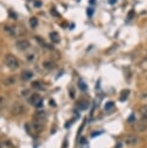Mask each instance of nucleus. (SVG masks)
Segmentation results:
<instances>
[{
	"label": "nucleus",
	"instance_id": "1",
	"mask_svg": "<svg viewBox=\"0 0 147 148\" xmlns=\"http://www.w3.org/2000/svg\"><path fill=\"white\" fill-rule=\"evenodd\" d=\"M45 125V113L44 111H38L33 119V129L36 132H41Z\"/></svg>",
	"mask_w": 147,
	"mask_h": 148
},
{
	"label": "nucleus",
	"instance_id": "2",
	"mask_svg": "<svg viewBox=\"0 0 147 148\" xmlns=\"http://www.w3.org/2000/svg\"><path fill=\"white\" fill-rule=\"evenodd\" d=\"M5 64L10 70H16L19 68V61L17 57L13 54H7L5 57Z\"/></svg>",
	"mask_w": 147,
	"mask_h": 148
},
{
	"label": "nucleus",
	"instance_id": "3",
	"mask_svg": "<svg viewBox=\"0 0 147 148\" xmlns=\"http://www.w3.org/2000/svg\"><path fill=\"white\" fill-rule=\"evenodd\" d=\"M29 103L37 108H40L44 106V100L39 94H33L29 99Z\"/></svg>",
	"mask_w": 147,
	"mask_h": 148
},
{
	"label": "nucleus",
	"instance_id": "4",
	"mask_svg": "<svg viewBox=\"0 0 147 148\" xmlns=\"http://www.w3.org/2000/svg\"><path fill=\"white\" fill-rule=\"evenodd\" d=\"M24 111H25L24 106L21 103H15L11 108V113L15 116L21 115V114L24 113Z\"/></svg>",
	"mask_w": 147,
	"mask_h": 148
},
{
	"label": "nucleus",
	"instance_id": "5",
	"mask_svg": "<svg viewBox=\"0 0 147 148\" xmlns=\"http://www.w3.org/2000/svg\"><path fill=\"white\" fill-rule=\"evenodd\" d=\"M135 129L138 132H144V131H146V130H147V119L143 118V119H141V120H139L138 123L136 124Z\"/></svg>",
	"mask_w": 147,
	"mask_h": 148
},
{
	"label": "nucleus",
	"instance_id": "6",
	"mask_svg": "<svg viewBox=\"0 0 147 148\" xmlns=\"http://www.w3.org/2000/svg\"><path fill=\"white\" fill-rule=\"evenodd\" d=\"M16 46H17V50H25L30 47V43H29V41H27V40H21V41H19V42H17Z\"/></svg>",
	"mask_w": 147,
	"mask_h": 148
},
{
	"label": "nucleus",
	"instance_id": "7",
	"mask_svg": "<svg viewBox=\"0 0 147 148\" xmlns=\"http://www.w3.org/2000/svg\"><path fill=\"white\" fill-rule=\"evenodd\" d=\"M125 142H126V144H129V145H135L138 142V139L136 137L131 136V137H126Z\"/></svg>",
	"mask_w": 147,
	"mask_h": 148
},
{
	"label": "nucleus",
	"instance_id": "8",
	"mask_svg": "<svg viewBox=\"0 0 147 148\" xmlns=\"http://www.w3.org/2000/svg\"><path fill=\"white\" fill-rule=\"evenodd\" d=\"M32 76H33V73L31 72V71H23V72L21 73V80H24V81L29 80Z\"/></svg>",
	"mask_w": 147,
	"mask_h": 148
},
{
	"label": "nucleus",
	"instance_id": "9",
	"mask_svg": "<svg viewBox=\"0 0 147 148\" xmlns=\"http://www.w3.org/2000/svg\"><path fill=\"white\" fill-rule=\"evenodd\" d=\"M49 38L53 44H58L60 42V36L57 32H51L49 34Z\"/></svg>",
	"mask_w": 147,
	"mask_h": 148
},
{
	"label": "nucleus",
	"instance_id": "10",
	"mask_svg": "<svg viewBox=\"0 0 147 148\" xmlns=\"http://www.w3.org/2000/svg\"><path fill=\"white\" fill-rule=\"evenodd\" d=\"M88 106H89V103L85 100H82L78 103V108H80V110H85V109L88 108Z\"/></svg>",
	"mask_w": 147,
	"mask_h": 148
},
{
	"label": "nucleus",
	"instance_id": "11",
	"mask_svg": "<svg viewBox=\"0 0 147 148\" xmlns=\"http://www.w3.org/2000/svg\"><path fill=\"white\" fill-rule=\"evenodd\" d=\"M129 93H130V91H129L128 89H125V90L121 91L120 99H119V100H120L121 102L126 101V100H127V98H128V96H129Z\"/></svg>",
	"mask_w": 147,
	"mask_h": 148
},
{
	"label": "nucleus",
	"instance_id": "12",
	"mask_svg": "<svg viewBox=\"0 0 147 148\" xmlns=\"http://www.w3.org/2000/svg\"><path fill=\"white\" fill-rule=\"evenodd\" d=\"M15 81H16V80H15L14 76H9V78H5L3 80V83L5 85H12V84L15 83Z\"/></svg>",
	"mask_w": 147,
	"mask_h": 148
},
{
	"label": "nucleus",
	"instance_id": "13",
	"mask_svg": "<svg viewBox=\"0 0 147 148\" xmlns=\"http://www.w3.org/2000/svg\"><path fill=\"white\" fill-rule=\"evenodd\" d=\"M44 67L47 70H52L55 68V64L52 61H45V62H44Z\"/></svg>",
	"mask_w": 147,
	"mask_h": 148
},
{
	"label": "nucleus",
	"instance_id": "14",
	"mask_svg": "<svg viewBox=\"0 0 147 148\" xmlns=\"http://www.w3.org/2000/svg\"><path fill=\"white\" fill-rule=\"evenodd\" d=\"M78 87L80 88V90H82V91H87V84H86L84 81L80 80V81H78Z\"/></svg>",
	"mask_w": 147,
	"mask_h": 148
},
{
	"label": "nucleus",
	"instance_id": "15",
	"mask_svg": "<svg viewBox=\"0 0 147 148\" xmlns=\"http://www.w3.org/2000/svg\"><path fill=\"white\" fill-rule=\"evenodd\" d=\"M7 104V98L5 96H0V109H2Z\"/></svg>",
	"mask_w": 147,
	"mask_h": 148
},
{
	"label": "nucleus",
	"instance_id": "16",
	"mask_svg": "<svg viewBox=\"0 0 147 148\" xmlns=\"http://www.w3.org/2000/svg\"><path fill=\"white\" fill-rule=\"evenodd\" d=\"M29 24L32 28H35L38 25V19L36 17H31V19H29Z\"/></svg>",
	"mask_w": 147,
	"mask_h": 148
},
{
	"label": "nucleus",
	"instance_id": "17",
	"mask_svg": "<svg viewBox=\"0 0 147 148\" xmlns=\"http://www.w3.org/2000/svg\"><path fill=\"white\" fill-rule=\"evenodd\" d=\"M113 106H114V103H113V102H108V103L105 104V109L106 110H110Z\"/></svg>",
	"mask_w": 147,
	"mask_h": 148
},
{
	"label": "nucleus",
	"instance_id": "18",
	"mask_svg": "<svg viewBox=\"0 0 147 148\" xmlns=\"http://www.w3.org/2000/svg\"><path fill=\"white\" fill-rule=\"evenodd\" d=\"M32 86L33 87H35L36 89H39V90H44V87L40 84L39 81H35V82L32 83Z\"/></svg>",
	"mask_w": 147,
	"mask_h": 148
},
{
	"label": "nucleus",
	"instance_id": "19",
	"mask_svg": "<svg viewBox=\"0 0 147 148\" xmlns=\"http://www.w3.org/2000/svg\"><path fill=\"white\" fill-rule=\"evenodd\" d=\"M141 113H142L144 118L147 119V104H146V106H144L143 108H141Z\"/></svg>",
	"mask_w": 147,
	"mask_h": 148
},
{
	"label": "nucleus",
	"instance_id": "20",
	"mask_svg": "<svg viewBox=\"0 0 147 148\" xmlns=\"http://www.w3.org/2000/svg\"><path fill=\"white\" fill-rule=\"evenodd\" d=\"M135 121H136V117L134 114H132V115L128 118V122L129 123H133V122H135Z\"/></svg>",
	"mask_w": 147,
	"mask_h": 148
},
{
	"label": "nucleus",
	"instance_id": "21",
	"mask_svg": "<svg viewBox=\"0 0 147 148\" xmlns=\"http://www.w3.org/2000/svg\"><path fill=\"white\" fill-rule=\"evenodd\" d=\"M134 15H135V12H134V10H131L130 13H129V15H128V19L130 20L131 19H133Z\"/></svg>",
	"mask_w": 147,
	"mask_h": 148
},
{
	"label": "nucleus",
	"instance_id": "22",
	"mask_svg": "<svg viewBox=\"0 0 147 148\" xmlns=\"http://www.w3.org/2000/svg\"><path fill=\"white\" fill-rule=\"evenodd\" d=\"M34 6L35 7H38V8H39V7L42 6V2L39 1V0H36V1L34 2Z\"/></svg>",
	"mask_w": 147,
	"mask_h": 148
},
{
	"label": "nucleus",
	"instance_id": "23",
	"mask_svg": "<svg viewBox=\"0 0 147 148\" xmlns=\"http://www.w3.org/2000/svg\"><path fill=\"white\" fill-rule=\"evenodd\" d=\"M101 134H103V132H95V133H92V134H91V137H97V136H99V135H101Z\"/></svg>",
	"mask_w": 147,
	"mask_h": 148
},
{
	"label": "nucleus",
	"instance_id": "24",
	"mask_svg": "<svg viewBox=\"0 0 147 148\" xmlns=\"http://www.w3.org/2000/svg\"><path fill=\"white\" fill-rule=\"evenodd\" d=\"M87 14H88V16L91 17V16H92V15H93V10H92V9H88Z\"/></svg>",
	"mask_w": 147,
	"mask_h": 148
},
{
	"label": "nucleus",
	"instance_id": "25",
	"mask_svg": "<svg viewBox=\"0 0 147 148\" xmlns=\"http://www.w3.org/2000/svg\"><path fill=\"white\" fill-rule=\"evenodd\" d=\"M80 144H86V139L84 137H82V139H80Z\"/></svg>",
	"mask_w": 147,
	"mask_h": 148
},
{
	"label": "nucleus",
	"instance_id": "26",
	"mask_svg": "<svg viewBox=\"0 0 147 148\" xmlns=\"http://www.w3.org/2000/svg\"><path fill=\"white\" fill-rule=\"evenodd\" d=\"M108 1H110V4H114L115 2H116V0H108Z\"/></svg>",
	"mask_w": 147,
	"mask_h": 148
},
{
	"label": "nucleus",
	"instance_id": "27",
	"mask_svg": "<svg viewBox=\"0 0 147 148\" xmlns=\"http://www.w3.org/2000/svg\"><path fill=\"white\" fill-rule=\"evenodd\" d=\"M67 147H68V142L65 141V142H64V146H63V148H67Z\"/></svg>",
	"mask_w": 147,
	"mask_h": 148
},
{
	"label": "nucleus",
	"instance_id": "28",
	"mask_svg": "<svg viewBox=\"0 0 147 148\" xmlns=\"http://www.w3.org/2000/svg\"><path fill=\"white\" fill-rule=\"evenodd\" d=\"M90 4L91 5H94L95 4V0H90Z\"/></svg>",
	"mask_w": 147,
	"mask_h": 148
},
{
	"label": "nucleus",
	"instance_id": "29",
	"mask_svg": "<svg viewBox=\"0 0 147 148\" xmlns=\"http://www.w3.org/2000/svg\"><path fill=\"white\" fill-rule=\"evenodd\" d=\"M0 148H2V143L0 142Z\"/></svg>",
	"mask_w": 147,
	"mask_h": 148
}]
</instances>
